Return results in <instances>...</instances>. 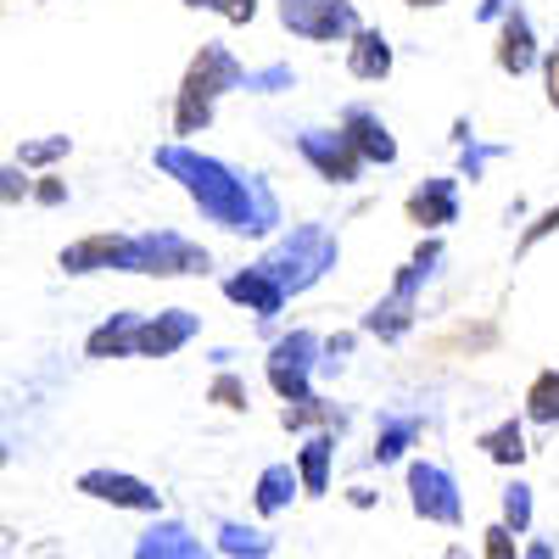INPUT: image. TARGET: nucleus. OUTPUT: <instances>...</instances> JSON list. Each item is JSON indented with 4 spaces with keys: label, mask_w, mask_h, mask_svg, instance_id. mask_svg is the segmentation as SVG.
I'll return each instance as SVG.
<instances>
[{
    "label": "nucleus",
    "mask_w": 559,
    "mask_h": 559,
    "mask_svg": "<svg viewBox=\"0 0 559 559\" xmlns=\"http://www.w3.org/2000/svg\"><path fill=\"white\" fill-rule=\"evenodd\" d=\"M509 7H515V0H481V7H476V17H481V23H498Z\"/></svg>",
    "instance_id": "nucleus-39"
},
{
    "label": "nucleus",
    "mask_w": 559,
    "mask_h": 559,
    "mask_svg": "<svg viewBox=\"0 0 559 559\" xmlns=\"http://www.w3.org/2000/svg\"><path fill=\"white\" fill-rule=\"evenodd\" d=\"M498 509H503V521H509V526H515L521 537L532 532V487H526L521 476H515V481H509V487L498 492Z\"/></svg>",
    "instance_id": "nucleus-29"
},
{
    "label": "nucleus",
    "mask_w": 559,
    "mask_h": 559,
    "mask_svg": "<svg viewBox=\"0 0 559 559\" xmlns=\"http://www.w3.org/2000/svg\"><path fill=\"white\" fill-rule=\"evenodd\" d=\"M342 129L353 134V146L364 152V163H376V168H392L397 163V134L386 129V118L376 107H364V102L342 107Z\"/></svg>",
    "instance_id": "nucleus-15"
},
{
    "label": "nucleus",
    "mask_w": 559,
    "mask_h": 559,
    "mask_svg": "<svg viewBox=\"0 0 559 559\" xmlns=\"http://www.w3.org/2000/svg\"><path fill=\"white\" fill-rule=\"evenodd\" d=\"M185 7H191V12H213V17L236 23V28H247L258 17V0H185Z\"/></svg>",
    "instance_id": "nucleus-30"
},
{
    "label": "nucleus",
    "mask_w": 559,
    "mask_h": 559,
    "mask_svg": "<svg viewBox=\"0 0 559 559\" xmlns=\"http://www.w3.org/2000/svg\"><path fill=\"white\" fill-rule=\"evenodd\" d=\"M548 236H559V202H554V207H543V213H537V218H532V224L521 229V241H515V258L537 252V247H543Z\"/></svg>",
    "instance_id": "nucleus-31"
},
{
    "label": "nucleus",
    "mask_w": 559,
    "mask_h": 559,
    "mask_svg": "<svg viewBox=\"0 0 559 559\" xmlns=\"http://www.w3.org/2000/svg\"><path fill=\"white\" fill-rule=\"evenodd\" d=\"M543 90H548V107L559 112V39L543 51Z\"/></svg>",
    "instance_id": "nucleus-38"
},
{
    "label": "nucleus",
    "mask_w": 559,
    "mask_h": 559,
    "mask_svg": "<svg viewBox=\"0 0 559 559\" xmlns=\"http://www.w3.org/2000/svg\"><path fill=\"white\" fill-rule=\"evenodd\" d=\"M336 437H342V431H313V437L297 448V471H302V492H308V498H324V492H331Z\"/></svg>",
    "instance_id": "nucleus-21"
},
{
    "label": "nucleus",
    "mask_w": 559,
    "mask_h": 559,
    "mask_svg": "<svg viewBox=\"0 0 559 559\" xmlns=\"http://www.w3.org/2000/svg\"><path fill=\"white\" fill-rule=\"evenodd\" d=\"M347 498H353V509H369V503H376V492H369V487H353Z\"/></svg>",
    "instance_id": "nucleus-42"
},
{
    "label": "nucleus",
    "mask_w": 559,
    "mask_h": 559,
    "mask_svg": "<svg viewBox=\"0 0 559 559\" xmlns=\"http://www.w3.org/2000/svg\"><path fill=\"white\" fill-rule=\"evenodd\" d=\"M503 152H509V146H476V140H471V146H459V179H471V185H476V179L487 174V163L503 157Z\"/></svg>",
    "instance_id": "nucleus-35"
},
{
    "label": "nucleus",
    "mask_w": 559,
    "mask_h": 559,
    "mask_svg": "<svg viewBox=\"0 0 559 559\" xmlns=\"http://www.w3.org/2000/svg\"><path fill=\"white\" fill-rule=\"evenodd\" d=\"M224 297L236 302V308H247V313H258L263 324H269L280 308L292 302V292L280 286V280H274L263 263H247V269H236V274H229V280H224Z\"/></svg>",
    "instance_id": "nucleus-14"
},
{
    "label": "nucleus",
    "mask_w": 559,
    "mask_h": 559,
    "mask_svg": "<svg viewBox=\"0 0 559 559\" xmlns=\"http://www.w3.org/2000/svg\"><path fill=\"white\" fill-rule=\"evenodd\" d=\"M481 554H487V559H515V554H521V532L498 515V521L481 532Z\"/></svg>",
    "instance_id": "nucleus-32"
},
{
    "label": "nucleus",
    "mask_w": 559,
    "mask_h": 559,
    "mask_svg": "<svg viewBox=\"0 0 559 559\" xmlns=\"http://www.w3.org/2000/svg\"><path fill=\"white\" fill-rule=\"evenodd\" d=\"M437 263H442V229H431V236L408 252V263H403L397 280H392V292L358 319V331H364V336H376V342H386V347L403 342V336L414 331V319H419V292L431 286Z\"/></svg>",
    "instance_id": "nucleus-3"
},
{
    "label": "nucleus",
    "mask_w": 559,
    "mask_h": 559,
    "mask_svg": "<svg viewBox=\"0 0 559 559\" xmlns=\"http://www.w3.org/2000/svg\"><path fill=\"white\" fill-rule=\"evenodd\" d=\"M39 7H51V0H39Z\"/></svg>",
    "instance_id": "nucleus-44"
},
{
    "label": "nucleus",
    "mask_w": 559,
    "mask_h": 559,
    "mask_svg": "<svg viewBox=\"0 0 559 559\" xmlns=\"http://www.w3.org/2000/svg\"><path fill=\"white\" fill-rule=\"evenodd\" d=\"M297 492H302V471H297V464H286V459L263 464L258 481H252V509L263 521H274V515H286V509H292Z\"/></svg>",
    "instance_id": "nucleus-17"
},
{
    "label": "nucleus",
    "mask_w": 559,
    "mask_h": 559,
    "mask_svg": "<svg viewBox=\"0 0 559 559\" xmlns=\"http://www.w3.org/2000/svg\"><path fill=\"white\" fill-rule=\"evenodd\" d=\"M73 152V140L68 134H39V140H23L17 146V163H28V168H51V163H62Z\"/></svg>",
    "instance_id": "nucleus-28"
},
{
    "label": "nucleus",
    "mask_w": 559,
    "mask_h": 559,
    "mask_svg": "<svg viewBox=\"0 0 559 559\" xmlns=\"http://www.w3.org/2000/svg\"><path fill=\"white\" fill-rule=\"evenodd\" d=\"M207 403H218L224 414H247L252 408V392H247V381L241 376H229V364L213 376V386H207Z\"/></svg>",
    "instance_id": "nucleus-27"
},
{
    "label": "nucleus",
    "mask_w": 559,
    "mask_h": 559,
    "mask_svg": "<svg viewBox=\"0 0 559 559\" xmlns=\"http://www.w3.org/2000/svg\"><path fill=\"white\" fill-rule=\"evenodd\" d=\"M408 12H431V7H442V0H403Z\"/></svg>",
    "instance_id": "nucleus-43"
},
{
    "label": "nucleus",
    "mask_w": 559,
    "mask_h": 559,
    "mask_svg": "<svg viewBox=\"0 0 559 559\" xmlns=\"http://www.w3.org/2000/svg\"><path fill=\"white\" fill-rule=\"evenodd\" d=\"M274 17L286 34L313 39V45H336V39H353L364 28L353 0H274Z\"/></svg>",
    "instance_id": "nucleus-7"
},
{
    "label": "nucleus",
    "mask_w": 559,
    "mask_h": 559,
    "mask_svg": "<svg viewBox=\"0 0 559 559\" xmlns=\"http://www.w3.org/2000/svg\"><path fill=\"white\" fill-rule=\"evenodd\" d=\"M197 331H202V313H191V308L146 313L134 331V358H174L185 342H197Z\"/></svg>",
    "instance_id": "nucleus-12"
},
{
    "label": "nucleus",
    "mask_w": 559,
    "mask_h": 559,
    "mask_svg": "<svg viewBox=\"0 0 559 559\" xmlns=\"http://www.w3.org/2000/svg\"><path fill=\"white\" fill-rule=\"evenodd\" d=\"M292 146H297V157H302L324 185H358V174L369 168L364 152L353 146V134H347L342 123H336V129H297Z\"/></svg>",
    "instance_id": "nucleus-9"
},
{
    "label": "nucleus",
    "mask_w": 559,
    "mask_h": 559,
    "mask_svg": "<svg viewBox=\"0 0 559 559\" xmlns=\"http://www.w3.org/2000/svg\"><path fill=\"white\" fill-rule=\"evenodd\" d=\"M526 419L543 431H559V369H537L526 386Z\"/></svg>",
    "instance_id": "nucleus-25"
},
{
    "label": "nucleus",
    "mask_w": 559,
    "mask_h": 559,
    "mask_svg": "<svg viewBox=\"0 0 559 559\" xmlns=\"http://www.w3.org/2000/svg\"><path fill=\"white\" fill-rule=\"evenodd\" d=\"M408 509L426 526H464V492L448 464H437V459L408 464Z\"/></svg>",
    "instance_id": "nucleus-8"
},
{
    "label": "nucleus",
    "mask_w": 559,
    "mask_h": 559,
    "mask_svg": "<svg viewBox=\"0 0 559 559\" xmlns=\"http://www.w3.org/2000/svg\"><path fill=\"white\" fill-rule=\"evenodd\" d=\"M123 247H129V236H118V229H102V236H79V241H68V247H62L57 269H62L68 280H79V274H102V269H112V274H118Z\"/></svg>",
    "instance_id": "nucleus-16"
},
{
    "label": "nucleus",
    "mask_w": 559,
    "mask_h": 559,
    "mask_svg": "<svg viewBox=\"0 0 559 559\" xmlns=\"http://www.w3.org/2000/svg\"><path fill=\"white\" fill-rule=\"evenodd\" d=\"M419 431H426V419L419 414H381V426H376V448H369V459L381 464H403L408 459V448L419 442Z\"/></svg>",
    "instance_id": "nucleus-20"
},
{
    "label": "nucleus",
    "mask_w": 559,
    "mask_h": 559,
    "mask_svg": "<svg viewBox=\"0 0 559 559\" xmlns=\"http://www.w3.org/2000/svg\"><path fill=\"white\" fill-rule=\"evenodd\" d=\"M247 73H252V68H241L229 45L207 39L202 51L185 62L179 96H174V134H179V140L202 134V129L213 123V112H218V102L229 96V90H247Z\"/></svg>",
    "instance_id": "nucleus-2"
},
{
    "label": "nucleus",
    "mask_w": 559,
    "mask_h": 559,
    "mask_svg": "<svg viewBox=\"0 0 559 559\" xmlns=\"http://www.w3.org/2000/svg\"><path fill=\"white\" fill-rule=\"evenodd\" d=\"M476 448L492 459V464H503V471H521L526 464V431H521V419H498V426H487L481 437H476Z\"/></svg>",
    "instance_id": "nucleus-24"
},
{
    "label": "nucleus",
    "mask_w": 559,
    "mask_h": 559,
    "mask_svg": "<svg viewBox=\"0 0 559 559\" xmlns=\"http://www.w3.org/2000/svg\"><path fill=\"white\" fill-rule=\"evenodd\" d=\"M218 554H229V559H269L274 554V537L263 532V526H241V521H224L218 526V543H213Z\"/></svg>",
    "instance_id": "nucleus-26"
},
{
    "label": "nucleus",
    "mask_w": 559,
    "mask_h": 559,
    "mask_svg": "<svg viewBox=\"0 0 559 559\" xmlns=\"http://www.w3.org/2000/svg\"><path fill=\"white\" fill-rule=\"evenodd\" d=\"M476 140V129H471V118H453V146H471Z\"/></svg>",
    "instance_id": "nucleus-40"
},
{
    "label": "nucleus",
    "mask_w": 559,
    "mask_h": 559,
    "mask_svg": "<svg viewBox=\"0 0 559 559\" xmlns=\"http://www.w3.org/2000/svg\"><path fill=\"white\" fill-rule=\"evenodd\" d=\"M207 269H213V252L185 241L179 229H140V236H129L123 263H118V274H146V280H197Z\"/></svg>",
    "instance_id": "nucleus-5"
},
{
    "label": "nucleus",
    "mask_w": 559,
    "mask_h": 559,
    "mask_svg": "<svg viewBox=\"0 0 559 559\" xmlns=\"http://www.w3.org/2000/svg\"><path fill=\"white\" fill-rule=\"evenodd\" d=\"M134 554L140 559H202L207 548H202V537H191L179 521H157L152 532L134 537Z\"/></svg>",
    "instance_id": "nucleus-22"
},
{
    "label": "nucleus",
    "mask_w": 559,
    "mask_h": 559,
    "mask_svg": "<svg viewBox=\"0 0 559 559\" xmlns=\"http://www.w3.org/2000/svg\"><path fill=\"white\" fill-rule=\"evenodd\" d=\"M521 554H526V559H554V554H559V548H554V543H526V548H521Z\"/></svg>",
    "instance_id": "nucleus-41"
},
{
    "label": "nucleus",
    "mask_w": 559,
    "mask_h": 559,
    "mask_svg": "<svg viewBox=\"0 0 559 559\" xmlns=\"http://www.w3.org/2000/svg\"><path fill=\"white\" fill-rule=\"evenodd\" d=\"M34 202H39V207H62V202H68V179H57V174L34 179Z\"/></svg>",
    "instance_id": "nucleus-37"
},
{
    "label": "nucleus",
    "mask_w": 559,
    "mask_h": 559,
    "mask_svg": "<svg viewBox=\"0 0 559 559\" xmlns=\"http://www.w3.org/2000/svg\"><path fill=\"white\" fill-rule=\"evenodd\" d=\"M403 213H408V224L419 229V236L459 224V174H431V179H419L414 191L403 197Z\"/></svg>",
    "instance_id": "nucleus-11"
},
{
    "label": "nucleus",
    "mask_w": 559,
    "mask_h": 559,
    "mask_svg": "<svg viewBox=\"0 0 559 559\" xmlns=\"http://www.w3.org/2000/svg\"><path fill=\"white\" fill-rule=\"evenodd\" d=\"M84 498H96V503H112V509H129V515H163V492L152 487V481H140V476H129V471H84L79 481H73Z\"/></svg>",
    "instance_id": "nucleus-10"
},
{
    "label": "nucleus",
    "mask_w": 559,
    "mask_h": 559,
    "mask_svg": "<svg viewBox=\"0 0 559 559\" xmlns=\"http://www.w3.org/2000/svg\"><path fill=\"white\" fill-rule=\"evenodd\" d=\"M324 369V336L319 331H292V336H274L269 358H263V376H269V392L280 403H297L313 392V376Z\"/></svg>",
    "instance_id": "nucleus-6"
},
{
    "label": "nucleus",
    "mask_w": 559,
    "mask_h": 559,
    "mask_svg": "<svg viewBox=\"0 0 559 559\" xmlns=\"http://www.w3.org/2000/svg\"><path fill=\"white\" fill-rule=\"evenodd\" d=\"M297 84V73L286 68V62H274V68H252L247 73V90L252 96H280V90H292Z\"/></svg>",
    "instance_id": "nucleus-34"
},
{
    "label": "nucleus",
    "mask_w": 559,
    "mask_h": 559,
    "mask_svg": "<svg viewBox=\"0 0 559 559\" xmlns=\"http://www.w3.org/2000/svg\"><path fill=\"white\" fill-rule=\"evenodd\" d=\"M152 163L202 207V218H213L218 229H229V236L263 241V236H274V229H280V197L269 191L263 174L229 168L224 157H207L197 146H185L179 134L163 140V146L152 152Z\"/></svg>",
    "instance_id": "nucleus-1"
},
{
    "label": "nucleus",
    "mask_w": 559,
    "mask_h": 559,
    "mask_svg": "<svg viewBox=\"0 0 559 559\" xmlns=\"http://www.w3.org/2000/svg\"><path fill=\"white\" fill-rule=\"evenodd\" d=\"M34 197V179H28V163H7V168H0V202H7V207H17V202H28Z\"/></svg>",
    "instance_id": "nucleus-33"
},
{
    "label": "nucleus",
    "mask_w": 559,
    "mask_h": 559,
    "mask_svg": "<svg viewBox=\"0 0 559 559\" xmlns=\"http://www.w3.org/2000/svg\"><path fill=\"white\" fill-rule=\"evenodd\" d=\"M392 39L381 34V28H358L353 39H347V73L358 79V84H381V79H392Z\"/></svg>",
    "instance_id": "nucleus-18"
},
{
    "label": "nucleus",
    "mask_w": 559,
    "mask_h": 559,
    "mask_svg": "<svg viewBox=\"0 0 559 559\" xmlns=\"http://www.w3.org/2000/svg\"><path fill=\"white\" fill-rule=\"evenodd\" d=\"M280 426H286V431H347V408H336V403H324V397L308 392V397L280 408Z\"/></svg>",
    "instance_id": "nucleus-23"
},
{
    "label": "nucleus",
    "mask_w": 559,
    "mask_h": 559,
    "mask_svg": "<svg viewBox=\"0 0 559 559\" xmlns=\"http://www.w3.org/2000/svg\"><path fill=\"white\" fill-rule=\"evenodd\" d=\"M492 62H498V73H509V79H521V73L543 68L537 28H532V17H526L521 7H509V12L498 17V45H492Z\"/></svg>",
    "instance_id": "nucleus-13"
},
{
    "label": "nucleus",
    "mask_w": 559,
    "mask_h": 559,
    "mask_svg": "<svg viewBox=\"0 0 559 559\" xmlns=\"http://www.w3.org/2000/svg\"><path fill=\"white\" fill-rule=\"evenodd\" d=\"M258 263H263L292 297H302V292H313L319 280L342 263V236H336L331 224H297V229H286V236H274Z\"/></svg>",
    "instance_id": "nucleus-4"
},
{
    "label": "nucleus",
    "mask_w": 559,
    "mask_h": 559,
    "mask_svg": "<svg viewBox=\"0 0 559 559\" xmlns=\"http://www.w3.org/2000/svg\"><path fill=\"white\" fill-rule=\"evenodd\" d=\"M358 336H364V331H342V336H331V342H324V369H342V364L353 358Z\"/></svg>",
    "instance_id": "nucleus-36"
},
{
    "label": "nucleus",
    "mask_w": 559,
    "mask_h": 559,
    "mask_svg": "<svg viewBox=\"0 0 559 559\" xmlns=\"http://www.w3.org/2000/svg\"><path fill=\"white\" fill-rule=\"evenodd\" d=\"M140 308H118L112 319H102L96 331L84 336V353L90 358H134V331H140Z\"/></svg>",
    "instance_id": "nucleus-19"
}]
</instances>
